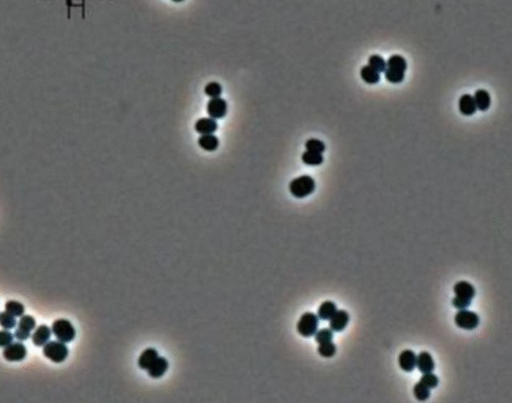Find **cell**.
Returning <instances> with one entry per match:
<instances>
[{
  "label": "cell",
  "instance_id": "6da1fadb",
  "mask_svg": "<svg viewBox=\"0 0 512 403\" xmlns=\"http://www.w3.org/2000/svg\"><path fill=\"white\" fill-rule=\"evenodd\" d=\"M386 69L384 71L385 78L390 83H401L405 77V71L407 69V62L403 56L394 54L391 55L387 62Z\"/></svg>",
  "mask_w": 512,
  "mask_h": 403
},
{
  "label": "cell",
  "instance_id": "7a4b0ae2",
  "mask_svg": "<svg viewBox=\"0 0 512 403\" xmlns=\"http://www.w3.org/2000/svg\"><path fill=\"white\" fill-rule=\"evenodd\" d=\"M453 291L455 293V297L452 300V305L457 309H466L470 306L473 297L475 296V288L474 286L467 281H459L454 287Z\"/></svg>",
  "mask_w": 512,
  "mask_h": 403
},
{
  "label": "cell",
  "instance_id": "3957f363",
  "mask_svg": "<svg viewBox=\"0 0 512 403\" xmlns=\"http://www.w3.org/2000/svg\"><path fill=\"white\" fill-rule=\"evenodd\" d=\"M315 190V181L309 175H302L289 183V191L296 198H304Z\"/></svg>",
  "mask_w": 512,
  "mask_h": 403
},
{
  "label": "cell",
  "instance_id": "277c9868",
  "mask_svg": "<svg viewBox=\"0 0 512 403\" xmlns=\"http://www.w3.org/2000/svg\"><path fill=\"white\" fill-rule=\"evenodd\" d=\"M319 318L312 312H305L301 315L297 322V332L303 337H311L317 331Z\"/></svg>",
  "mask_w": 512,
  "mask_h": 403
},
{
  "label": "cell",
  "instance_id": "5b68a950",
  "mask_svg": "<svg viewBox=\"0 0 512 403\" xmlns=\"http://www.w3.org/2000/svg\"><path fill=\"white\" fill-rule=\"evenodd\" d=\"M69 350L65 343L61 341H48L43 346V354L46 358L50 359L52 362L61 363L67 358Z\"/></svg>",
  "mask_w": 512,
  "mask_h": 403
},
{
  "label": "cell",
  "instance_id": "8992f818",
  "mask_svg": "<svg viewBox=\"0 0 512 403\" xmlns=\"http://www.w3.org/2000/svg\"><path fill=\"white\" fill-rule=\"evenodd\" d=\"M51 331L55 337L63 342V343H69L74 340L76 331L72 323L67 319H57L53 322Z\"/></svg>",
  "mask_w": 512,
  "mask_h": 403
},
{
  "label": "cell",
  "instance_id": "52a82bcc",
  "mask_svg": "<svg viewBox=\"0 0 512 403\" xmlns=\"http://www.w3.org/2000/svg\"><path fill=\"white\" fill-rule=\"evenodd\" d=\"M455 324L465 330H473L475 329L479 324V316L473 312L466 309H459V311L456 313L454 317Z\"/></svg>",
  "mask_w": 512,
  "mask_h": 403
},
{
  "label": "cell",
  "instance_id": "ba28073f",
  "mask_svg": "<svg viewBox=\"0 0 512 403\" xmlns=\"http://www.w3.org/2000/svg\"><path fill=\"white\" fill-rule=\"evenodd\" d=\"M27 355V349L21 342L11 343L4 347L3 357L10 362H19L25 359Z\"/></svg>",
  "mask_w": 512,
  "mask_h": 403
},
{
  "label": "cell",
  "instance_id": "9c48e42d",
  "mask_svg": "<svg viewBox=\"0 0 512 403\" xmlns=\"http://www.w3.org/2000/svg\"><path fill=\"white\" fill-rule=\"evenodd\" d=\"M227 102L225 99L221 97H215L210 98V100L207 102V113L208 115L213 119H221L223 118L227 113Z\"/></svg>",
  "mask_w": 512,
  "mask_h": 403
},
{
  "label": "cell",
  "instance_id": "30bf717a",
  "mask_svg": "<svg viewBox=\"0 0 512 403\" xmlns=\"http://www.w3.org/2000/svg\"><path fill=\"white\" fill-rule=\"evenodd\" d=\"M416 361H417V356L410 349L403 350L399 354V357H398L399 367L405 372L413 371L416 367Z\"/></svg>",
  "mask_w": 512,
  "mask_h": 403
},
{
  "label": "cell",
  "instance_id": "8fae6325",
  "mask_svg": "<svg viewBox=\"0 0 512 403\" xmlns=\"http://www.w3.org/2000/svg\"><path fill=\"white\" fill-rule=\"evenodd\" d=\"M168 361L166 358L158 356L155 361L151 364V366L147 369L148 375L153 379H159L161 378L166 371L168 370Z\"/></svg>",
  "mask_w": 512,
  "mask_h": 403
},
{
  "label": "cell",
  "instance_id": "7c38bea8",
  "mask_svg": "<svg viewBox=\"0 0 512 403\" xmlns=\"http://www.w3.org/2000/svg\"><path fill=\"white\" fill-rule=\"evenodd\" d=\"M329 320L330 329L335 332H340L347 326L349 322V314L345 310H336Z\"/></svg>",
  "mask_w": 512,
  "mask_h": 403
},
{
  "label": "cell",
  "instance_id": "4fadbf2b",
  "mask_svg": "<svg viewBox=\"0 0 512 403\" xmlns=\"http://www.w3.org/2000/svg\"><path fill=\"white\" fill-rule=\"evenodd\" d=\"M218 124L215 119L211 117L200 118L195 123V131L199 135H213L217 130Z\"/></svg>",
  "mask_w": 512,
  "mask_h": 403
},
{
  "label": "cell",
  "instance_id": "5bb4252c",
  "mask_svg": "<svg viewBox=\"0 0 512 403\" xmlns=\"http://www.w3.org/2000/svg\"><path fill=\"white\" fill-rule=\"evenodd\" d=\"M158 357V352L154 348H146L142 351V353L139 355L137 360V365L140 369L146 370L151 366V364L155 361V359Z\"/></svg>",
  "mask_w": 512,
  "mask_h": 403
},
{
  "label": "cell",
  "instance_id": "9a60e30c",
  "mask_svg": "<svg viewBox=\"0 0 512 403\" xmlns=\"http://www.w3.org/2000/svg\"><path fill=\"white\" fill-rule=\"evenodd\" d=\"M416 366L418 367L419 371L422 373L432 372L435 367V364H434V360H433L431 354L426 351L420 352L417 356Z\"/></svg>",
  "mask_w": 512,
  "mask_h": 403
},
{
  "label": "cell",
  "instance_id": "2e32d148",
  "mask_svg": "<svg viewBox=\"0 0 512 403\" xmlns=\"http://www.w3.org/2000/svg\"><path fill=\"white\" fill-rule=\"evenodd\" d=\"M458 106H459V111L461 112V114L466 115V116L474 114L477 110L473 96L470 94H463L459 98Z\"/></svg>",
  "mask_w": 512,
  "mask_h": 403
},
{
  "label": "cell",
  "instance_id": "e0dca14e",
  "mask_svg": "<svg viewBox=\"0 0 512 403\" xmlns=\"http://www.w3.org/2000/svg\"><path fill=\"white\" fill-rule=\"evenodd\" d=\"M51 336V329L47 325H40L38 326L34 333L32 334V342L35 346L40 347L44 346L50 339Z\"/></svg>",
  "mask_w": 512,
  "mask_h": 403
},
{
  "label": "cell",
  "instance_id": "ac0fdd59",
  "mask_svg": "<svg viewBox=\"0 0 512 403\" xmlns=\"http://www.w3.org/2000/svg\"><path fill=\"white\" fill-rule=\"evenodd\" d=\"M476 108L480 111H486L489 109L491 104L490 94L484 89H478L475 91L473 96Z\"/></svg>",
  "mask_w": 512,
  "mask_h": 403
},
{
  "label": "cell",
  "instance_id": "d6986e66",
  "mask_svg": "<svg viewBox=\"0 0 512 403\" xmlns=\"http://www.w3.org/2000/svg\"><path fill=\"white\" fill-rule=\"evenodd\" d=\"M198 145L205 151H215L219 146V139L214 135H203L198 138Z\"/></svg>",
  "mask_w": 512,
  "mask_h": 403
},
{
  "label": "cell",
  "instance_id": "ffe728a7",
  "mask_svg": "<svg viewBox=\"0 0 512 403\" xmlns=\"http://www.w3.org/2000/svg\"><path fill=\"white\" fill-rule=\"evenodd\" d=\"M336 310H337L336 304L333 301L327 300L321 303L317 310V316L322 320H329L336 312Z\"/></svg>",
  "mask_w": 512,
  "mask_h": 403
},
{
  "label": "cell",
  "instance_id": "44dd1931",
  "mask_svg": "<svg viewBox=\"0 0 512 403\" xmlns=\"http://www.w3.org/2000/svg\"><path fill=\"white\" fill-rule=\"evenodd\" d=\"M360 76L362 80L368 84H376L380 81V73L369 65H365L361 68Z\"/></svg>",
  "mask_w": 512,
  "mask_h": 403
},
{
  "label": "cell",
  "instance_id": "7402d4cb",
  "mask_svg": "<svg viewBox=\"0 0 512 403\" xmlns=\"http://www.w3.org/2000/svg\"><path fill=\"white\" fill-rule=\"evenodd\" d=\"M301 159H302V162L305 163L306 165H310V166H317L323 163V155L322 153H317V152H312V151H305L302 156H301Z\"/></svg>",
  "mask_w": 512,
  "mask_h": 403
},
{
  "label": "cell",
  "instance_id": "603a6c76",
  "mask_svg": "<svg viewBox=\"0 0 512 403\" xmlns=\"http://www.w3.org/2000/svg\"><path fill=\"white\" fill-rule=\"evenodd\" d=\"M5 310L6 312L10 313L11 315L15 317H21L24 314L25 308L24 305L18 301L10 300L5 303Z\"/></svg>",
  "mask_w": 512,
  "mask_h": 403
},
{
  "label": "cell",
  "instance_id": "cb8c5ba5",
  "mask_svg": "<svg viewBox=\"0 0 512 403\" xmlns=\"http://www.w3.org/2000/svg\"><path fill=\"white\" fill-rule=\"evenodd\" d=\"M336 350H337L336 345L332 341L319 343L318 348H317V352L319 353L320 356L325 357V358H330V357L334 356L336 353Z\"/></svg>",
  "mask_w": 512,
  "mask_h": 403
},
{
  "label": "cell",
  "instance_id": "d4e9b609",
  "mask_svg": "<svg viewBox=\"0 0 512 403\" xmlns=\"http://www.w3.org/2000/svg\"><path fill=\"white\" fill-rule=\"evenodd\" d=\"M413 393L418 401H425L430 396V389L419 381L414 385Z\"/></svg>",
  "mask_w": 512,
  "mask_h": 403
},
{
  "label": "cell",
  "instance_id": "484cf974",
  "mask_svg": "<svg viewBox=\"0 0 512 403\" xmlns=\"http://www.w3.org/2000/svg\"><path fill=\"white\" fill-rule=\"evenodd\" d=\"M204 92L210 98L220 97V95L222 93V86L220 85V83H218L216 81H212V82H209L206 84V86L204 87Z\"/></svg>",
  "mask_w": 512,
  "mask_h": 403
},
{
  "label": "cell",
  "instance_id": "4316f807",
  "mask_svg": "<svg viewBox=\"0 0 512 403\" xmlns=\"http://www.w3.org/2000/svg\"><path fill=\"white\" fill-rule=\"evenodd\" d=\"M36 326V321L34 319V317H32L31 315H22L19 322H18V327L19 329H22V330H25L27 332H31Z\"/></svg>",
  "mask_w": 512,
  "mask_h": 403
},
{
  "label": "cell",
  "instance_id": "83f0119b",
  "mask_svg": "<svg viewBox=\"0 0 512 403\" xmlns=\"http://www.w3.org/2000/svg\"><path fill=\"white\" fill-rule=\"evenodd\" d=\"M368 65L379 73H382L386 69V61L383 57L378 54H373L368 59Z\"/></svg>",
  "mask_w": 512,
  "mask_h": 403
},
{
  "label": "cell",
  "instance_id": "f1b7e54d",
  "mask_svg": "<svg viewBox=\"0 0 512 403\" xmlns=\"http://www.w3.org/2000/svg\"><path fill=\"white\" fill-rule=\"evenodd\" d=\"M0 325L4 328V329H12L16 326V319H15V316L11 315L10 313L4 311V312H0Z\"/></svg>",
  "mask_w": 512,
  "mask_h": 403
},
{
  "label": "cell",
  "instance_id": "f546056e",
  "mask_svg": "<svg viewBox=\"0 0 512 403\" xmlns=\"http://www.w3.org/2000/svg\"><path fill=\"white\" fill-rule=\"evenodd\" d=\"M305 148L308 150V151H312V152H317V153H323L325 151V144L324 142H322L319 139H315V138H310L308 139L306 142H305Z\"/></svg>",
  "mask_w": 512,
  "mask_h": 403
},
{
  "label": "cell",
  "instance_id": "4dcf8cb0",
  "mask_svg": "<svg viewBox=\"0 0 512 403\" xmlns=\"http://www.w3.org/2000/svg\"><path fill=\"white\" fill-rule=\"evenodd\" d=\"M420 382L422 384H424L426 387H428L429 389H432L438 385L439 380L435 374H433L432 372H428V373H423L422 377L420 378Z\"/></svg>",
  "mask_w": 512,
  "mask_h": 403
},
{
  "label": "cell",
  "instance_id": "1f68e13d",
  "mask_svg": "<svg viewBox=\"0 0 512 403\" xmlns=\"http://www.w3.org/2000/svg\"><path fill=\"white\" fill-rule=\"evenodd\" d=\"M315 335V341L319 344L327 341H332L333 339V331L330 328H323L320 329L319 331H316Z\"/></svg>",
  "mask_w": 512,
  "mask_h": 403
},
{
  "label": "cell",
  "instance_id": "d6a6232c",
  "mask_svg": "<svg viewBox=\"0 0 512 403\" xmlns=\"http://www.w3.org/2000/svg\"><path fill=\"white\" fill-rule=\"evenodd\" d=\"M13 339L14 336L9 330H0V347H6L7 345L11 344Z\"/></svg>",
  "mask_w": 512,
  "mask_h": 403
},
{
  "label": "cell",
  "instance_id": "836d02e7",
  "mask_svg": "<svg viewBox=\"0 0 512 403\" xmlns=\"http://www.w3.org/2000/svg\"><path fill=\"white\" fill-rule=\"evenodd\" d=\"M14 336L16 337V339H18L20 341H25V340H27L30 337V332H27L25 330L17 328V329H15Z\"/></svg>",
  "mask_w": 512,
  "mask_h": 403
},
{
  "label": "cell",
  "instance_id": "e575fe53",
  "mask_svg": "<svg viewBox=\"0 0 512 403\" xmlns=\"http://www.w3.org/2000/svg\"><path fill=\"white\" fill-rule=\"evenodd\" d=\"M172 1H174V2H182L183 0H172Z\"/></svg>",
  "mask_w": 512,
  "mask_h": 403
}]
</instances>
